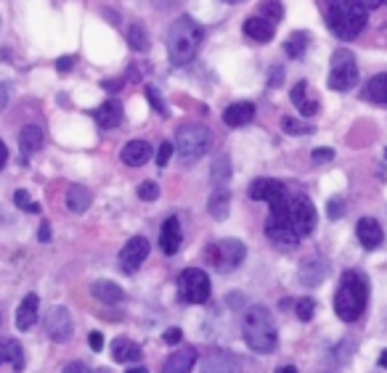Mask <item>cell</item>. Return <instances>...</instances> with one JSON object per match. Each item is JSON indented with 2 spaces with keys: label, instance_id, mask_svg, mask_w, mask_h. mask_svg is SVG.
<instances>
[{
  "label": "cell",
  "instance_id": "obj_1",
  "mask_svg": "<svg viewBox=\"0 0 387 373\" xmlns=\"http://www.w3.org/2000/svg\"><path fill=\"white\" fill-rule=\"evenodd\" d=\"M316 228V207L308 196H289L271 204V214L265 220V236L279 246L292 249L300 239L310 236Z\"/></svg>",
  "mask_w": 387,
  "mask_h": 373
},
{
  "label": "cell",
  "instance_id": "obj_2",
  "mask_svg": "<svg viewBox=\"0 0 387 373\" xmlns=\"http://www.w3.org/2000/svg\"><path fill=\"white\" fill-rule=\"evenodd\" d=\"M204 40V30L199 21H194L191 16H178L167 30V59L175 67H186L189 61H194L199 45Z\"/></svg>",
  "mask_w": 387,
  "mask_h": 373
},
{
  "label": "cell",
  "instance_id": "obj_3",
  "mask_svg": "<svg viewBox=\"0 0 387 373\" xmlns=\"http://www.w3.org/2000/svg\"><path fill=\"white\" fill-rule=\"evenodd\" d=\"M366 297H369L366 278L358 270H347L335 294L337 318L345 323H356L364 315V310H366Z\"/></svg>",
  "mask_w": 387,
  "mask_h": 373
},
{
  "label": "cell",
  "instance_id": "obj_4",
  "mask_svg": "<svg viewBox=\"0 0 387 373\" xmlns=\"http://www.w3.org/2000/svg\"><path fill=\"white\" fill-rule=\"evenodd\" d=\"M369 11L358 0H326V21L329 30L340 40H353L366 27Z\"/></svg>",
  "mask_w": 387,
  "mask_h": 373
},
{
  "label": "cell",
  "instance_id": "obj_5",
  "mask_svg": "<svg viewBox=\"0 0 387 373\" xmlns=\"http://www.w3.org/2000/svg\"><path fill=\"white\" fill-rule=\"evenodd\" d=\"M242 333H245L247 347L257 355H271L279 344V333H276L274 315L265 307H249L242 323Z\"/></svg>",
  "mask_w": 387,
  "mask_h": 373
},
{
  "label": "cell",
  "instance_id": "obj_6",
  "mask_svg": "<svg viewBox=\"0 0 387 373\" xmlns=\"http://www.w3.org/2000/svg\"><path fill=\"white\" fill-rule=\"evenodd\" d=\"M210 146H213V132L199 122H186L175 132V149L186 161H196L199 156H204L210 151Z\"/></svg>",
  "mask_w": 387,
  "mask_h": 373
},
{
  "label": "cell",
  "instance_id": "obj_7",
  "mask_svg": "<svg viewBox=\"0 0 387 373\" xmlns=\"http://www.w3.org/2000/svg\"><path fill=\"white\" fill-rule=\"evenodd\" d=\"M204 257H207V263L213 265V270L231 272L245 263L247 246L242 241H236V239H223V241H215L213 246H207Z\"/></svg>",
  "mask_w": 387,
  "mask_h": 373
},
{
  "label": "cell",
  "instance_id": "obj_8",
  "mask_svg": "<svg viewBox=\"0 0 387 373\" xmlns=\"http://www.w3.org/2000/svg\"><path fill=\"white\" fill-rule=\"evenodd\" d=\"M178 297L186 304H204L210 299V278L199 268H189L178 275Z\"/></svg>",
  "mask_w": 387,
  "mask_h": 373
},
{
  "label": "cell",
  "instance_id": "obj_9",
  "mask_svg": "<svg viewBox=\"0 0 387 373\" xmlns=\"http://www.w3.org/2000/svg\"><path fill=\"white\" fill-rule=\"evenodd\" d=\"M358 82V67L350 51H337L332 56V71H329V88L332 91H350Z\"/></svg>",
  "mask_w": 387,
  "mask_h": 373
},
{
  "label": "cell",
  "instance_id": "obj_10",
  "mask_svg": "<svg viewBox=\"0 0 387 373\" xmlns=\"http://www.w3.org/2000/svg\"><path fill=\"white\" fill-rule=\"evenodd\" d=\"M146 257H149V241L143 236H133L120 252V268H123V272H138V268L146 263Z\"/></svg>",
  "mask_w": 387,
  "mask_h": 373
},
{
  "label": "cell",
  "instance_id": "obj_11",
  "mask_svg": "<svg viewBox=\"0 0 387 373\" xmlns=\"http://www.w3.org/2000/svg\"><path fill=\"white\" fill-rule=\"evenodd\" d=\"M45 331L53 342H69L72 331H74V323H72V315L67 307H53L48 321H45Z\"/></svg>",
  "mask_w": 387,
  "mask_h": 373
},
{
  "label": "cell",
  "instance_id": "obj_12",
  "mask_svg": "<svg viewBox=\"0 0 387 373\" xmlns=\"http://www.w3.org/2000/svg\"><path fill=\"white\" fill-rule=\"evenodd\" d=\"M286 193L289 191H286L284 183L274 180V178H257V180H252V185H249V199H255V202L274 204L279 202V199H284Z\"/></svg>",
  "mask_w": 387,
  "mask_h": 373
},
{
  "label": "cell",
  "instance_id": "obj_13",
  "mask_svg": "<svg viewBox=\"0 0 387 373\" xmlns=\"http://www.w3.org/2000/svg\"><path fill=\"white\" fill-rule=\"evenodd\" d=\"M184 243V231H181V222L178 217H167L159 228V249L164 254H175Z\"/></svg>",
  "mask_w": 387,
  "mask_h": 373
},
{
  "label": "cell",
  "instance_id": "obj_14",
  "mask_svg": "<svg viewBox=\"0 0 387 373\" xmlns=\"http://www.w3.org/2000/svg\"><path fill=\"white\" fill-rule=\"evenodd\" d=\"M356 236L358 241H361V246L364 249H377L379 243H382V239H385V233H382V225H379L374 217H361L356 225Z\"/></svg>",
  "mask_w": 387,
  "mask_h": 373
},
{
  "label": "cell",
  "instance_id": "obj_15",
  "mask_svg": "<svg viewBox=\"0 0 387 373\" xmlns=\"http://www.w3.org/2000/svg\"><path fill=\"white\" fill-rule=\"evenodd\" d=\"M196 360H199V352L194 347H181L178 352L167 357L164 373H189L196 365Z\"/></svg>",
  "mask_w": 387,
  "mask_h": 373
},
{
  "label": "cell",
  "instance_id": "obj_16",
  "mask_svg": "<svg viewBox=\"0 0 387 373\" xmlns=\"http://www.w3.org/2000/svg\"><path fill=\"white\" fill-rule=\"evenodd\" d=\"M326 272H329V265L321 257H308L300 265V281L305 283V286H318L326 278Z\"/></svg>",
  "mask_w": 387,
  "mask_h": 373
},
{
  "label": "cell",
  "instance_id": "obj_17",
  "mask_svg": "<svg viewBox=\"0 0 387 373\" xmlns=\"http://www.w3.org/2000/svg\"><path fill=\"white\" fill-rule=\"evenodd\" d=\"M38 304H40L38 294H27L21 299L19 310H16V328L19 331H30L32 326H35V321H38Z\"/></svg>",
  "mask_w": 387,
  "mask_h": 373
},
{
  "label": "cell",
  "instance_id": "obj_18",
  "mask_svg": "<svg viewBox=\"0 0 387 373\" xmlns=\"http://www.w3.org/2000/svg\"><path fill=\"white\" fill-rule=\"evenodd\" d=\"M255 120V103H247V101H239V103H231L228 109L223 111V122L228 127H242L247 122Z\"/></svg>",
  "mask_w": 387,
  "mask_h": 373
},
{
  "label": "cell",
  "instance_id": "obj_19",
  "mask_svg": "<svg viewBox=\"0 0 387 373\" xmlns=\"http://www.w3.org/2000/svg\"><path fill=\"white\" fill-rule=\"evenodd\" d=\"M245 35L255 42H271L276 35L274 21H268L265 16H252V19L245 21Z\"/></svg>",
  "mask_w": 387,
  "mask_h": 373
},
{
  "label": "cell",
  "instance_id": "obj_20",
  "mask_svg": "<svg viewBox=\"0 0 387 373\" xmlns=\"http://www.w3.org/2000/svg\"><path fill=\"white\" fill-rule=\"evenodd\" d=\"M112 357L117 360V363H138L143 357V350L141 344H135L133 339H114L112 344Z\"/></svg>",
  "mask_w": 387,
  "mask_h": 373
},
{
  "label": "cell",
  "instance_id": "obj_21",
  "mask_svg": "<svg viewBox=\"0 0 387 373\" xmlns=\"http://www.w3.org/2000/svg\"><path fill=\"white\" fill-rule=\"evenodd\" d=\"M149 159H152V146H149V141H130L123 149V161L128 167H143Z\"/></svg>",
  "mask_w": 387,
  "mask_h": 373
},
{
  "label": "cell",
  "instance_id": "obj_22",
  "mask_svg": "<svg viewBox=\"0 0 387 373\" xmlns=\"http://www.w3.org/2000/svg\"><path fill=\"white\" fill-rule=\"evenodd\" d=\"M43 141H45V135H43L40 125H24V127H21V132H19V149L24 154L40 151Z\"/></svg>",
  "mask_w": 387,
  "mask_h": 373
},
{
  "label": "cell",
  "instance_id": "obj_23",
  "mask_svg": "<svg viewBox=\"0 0 387 373\" xmlns=\"http://www.w3.org/2000/svg\"><path fill=\"white\" fill-rule=\"evenodd\" d=\"M93 117L99 120V125H101L103 130H112V127H117V125L123 122V103H120V101H106L103 106L96 109Z\"/></svg>",
  "mask_w": 387,
  "mask_h": 373
},
{
  "label": "cell",
  "instance_id": "obj_24",
  "mask_svg": "<svg viewBox=\"0 0 387 373\" xmlns=\"http://www.w3.org/2000/svg\"><path fill=\"white\" fill-rule=\"evenodd\" d=\"M91 294L103 304H117V302H123V297H125L123 289H120L114 281H96L93 283Z\"/></svg>",
  "mask_w": 387,
  "mask_h": 373
},
{
  "label": "cell",
  "instance_id": "obj_25",
  "mask_svg": "<svg viewBox=\"0 0 387 373\" xmlns=\"http://www.w3.org/2000/svg\"><path fill=\"white\" fill-rule=\"evenodd\" d=\"M9 363L13 371H21L24 368V355H21V347L13 339H0V365Z\"/></svg>",
  "mask_w": 387,
  "mask_h": 373
},
{
  "label": "cell",
  "instance_id": "obj_26",
  "mask_svg": "<svg viewBox=\"0 0 387 373\" xmlns=\"http://www.w3.org/2000/svg\"><path fill=\"white\" fill-rule=\"evenodd\" d=\"M91 202H93V196H91V191H88L85 185H72L69 191H67V207H69L74 214L88 212Z\"/></svg>",
  "mask_w": 387,
  "mask_h": 373
},
{
  "label": "cell",
  "instance_id": "obj_27",
  "mask_svg": "<svg viewBox=\"0 0 387 373\" xmlns=\"http://www.w3.org/2000/svg\"><path fill=\"white\" fill-rule=\"evenodd\" d=\"M207 210L213 214L215 220H225L228 217V210H231V193L225 191L223 185H218V191L210 196V202H207Z\"/></svg>",
  "mask_w": 387,
  "mask_h": 373
},
{
  "label": "cell",
  "instance_id": "obj_28",
  "mask_svg": "<svg viewBox=\"0 0 387 373\" xmlns=\"http://www.w3.org/2000/svg\"><path fill=\"white\" fill-rule=\"evenodd\" d=\"M364 98L371 103H382V106H387V71L385 74L371 77V80L366 82V88H364Z\"/></svg>",
  "mask_w": 387,
  "mask_h": 373
},
{
  "label": "cell",
  "instance_id": "obj_29",
  "mask_svg": "<svg viewBox=\"0 0 387 373\" xmlns=\"http://www.w3.org/2000/svg\"><path fill=\"white\" fill-rule=\"evenodd\" d=\"M292 103H295L297 109H300V114H305V117H310V114H316L318 111V101H308V82H297L295 88H292Z\"/></svg>",
  "mask_w": 387,
  "mask_h": 373
},
{
  "label": "cell",
  "instance_id": "obj_30",
  "mask_svg": "<svg viewBox=\"0 0 387 373\" xmlns=\"http://www.w3.org/2000/svg\"><path fill=\"white\" fill-rule=\"evenodd\" d=\"M308 42H310V35H308V32H295V35L286 38L284 53L289 59H303L308 51Z\"/></svg>",
  "mask_w": 387,
  "mask_h": 373
},
{
  "label": "cell",
  "instance_id": "obj_31",
  "mask_svg": "<svg viewBox=\"0 0 387 373\" xmlns=\"http://www.w3.org/2000/svg\"><path fill=\"white\" fill-rule=\"evenodd\" d=\"M231 178V159L228 156H218V159L210 164V180L215 185H225V180Z\"/></svg>",
  "mask_w": 387,
  "mask_h": 373
},
{
  "label": "cell",
  "instance_id": "obj_32",
  "mask_svg": "<svg viewBox=\"0 0 387 373\" xmlns=\"http://www.w3.org/2000/svg\"><path fill=\"white\" fill-rule=\"evenodd\" d=\"M149 35L143 30L141 24H133L130 30H128V45H130L133 51H149Z\"/></svg>",
  "mask_w": 387,
  "mask_h": 373
},
{
  "label": "cell",
  "instance_id": "obj_33",
  "mask_svg": "<svg viewBox=\"0 0 387 373\" xmlns=\"http://www.w3.org/2000/svg\"><path fill=\"white\" fill-rule=\"evenodd\" d=\"M260 16H265L268 21H281L284 19V6H281V0H263L260 3Z\"/></svg>",
  "mask_w": 387,
  "mask_h": 373
},
{
  "label": "cell",
  "instance_id": "obj_34",
  "mask_svg": "<svg viewBox=\"0 0 387 373\" xmlns=\"http://www.w3.org/2000/svg\"><path fill=\"white\" fill-rule=\"evenodd\" d=\"M281 130L286 135H310L313 132V125H305V122L295 120V117H284L281 120Z\"/></svg>",
  "mask_w": 387,
  "mask_h": 373
},
{
  "label": "cell",
  "instance_id": "obj_35",
  "mask_svg": "<svg viewBox=\"0 0 387 373\" xmlns=\"http://www.w3.org/2000/svg\"><path fill=\"white\" fill-rule=\"evenodd\" d=\"M13 204L21 207L24 212H32V214H40V204H35L30 199V193L27 191H13Z\"/></svg>",
  "mask_w": 387,
  "mask_h": 373
},
{
  "label": "cell",
  "instance_id": "obj_36",
  "mask_svg": "<svg viewBox=\"0 0 387 373\" xmlns=\"http://www.w3.org/2000/svg\"><path fill=\"white\" fill-rule=\"evenodd\" d=\"M138 199H143V202H157L159 199V185L152 180H146L138 185Z\"/></svg>",
  "mask_w": 387,
  "mask_h": 373
},
{
  "label": "cell",
  "instance_id": "obj_37",
  "mask_svg": "<svg viewBox=\"0 0 387 373\" xmlns=\"http://www.w3.org/2000/svg\"><path fill=\"white\" fill-rule=\"evenodd\" d=\"M313 310H316V302L308 299V297L297 302V318H300V321H310V318H313Z\"/></svg>",
  "mask_w": 387,
  "mask_h": 373
},
{
  "label": "cell",
  "instance_id": "obj_38",
  "mask_svg": "<svg viewBox=\"0 0 387 373\" xmlns=\"http://www.w3.org/2000/svg\"><path fill=\"white\" fill-rule=\"evenodd\" d=\"M146 98H149V103H152L159 114H167V109H164V103H162V98H159V91H157V88L146 85Z\"/></svg>",
  "mask_w": 387,
  "mask_h": 373
},
{
  "label": "cell",
  "instance_id": "obj_39",
  "mask_svg": "<svg viewBox=\"0 0 387 373\" xmlns=\"http://www.w3.org/2000/svg\"><path fill=\"white\" fill-rule=\"evenodd\" d=\"M170 156H173V143L164 141L162 146H159V151H157V164H159V167H167Z\"/></svg>",
  "mask_w": 387,
  "mask_h": 373
},
{
  "label": "cell",
  "instance_id": "obj_40",
  "mask_svg": "<svg viewBox=\"0 0 387 373\" xmlns=\"http://www.w3.org/2000/svg\"><path fill=\"white\" fill-rule=\"evenodd\" d=\"M342 212H345V202H342V199H332V202H329V217H332V220H340Z\"/></svg>",
  "mask_w": 387,
  "mask_h": 373
},
{
  "label": "cell",
  "instance_id": "obj_41",
  "mask_svg": "<svg viewBox=\"0 0 387 373\" xmlns=\"http://www.w3.org/2000/svg\"><path fill=\"white\" fill-rule=\"evenodd\" d=\"M335 159V149H316L313 151V161L316 164H324V161H332Z\"/></svg>",
  "mask_w": 387,
  "mask_h": 373
},
{
  "label": "cell",
  "instance_id": "obj_42",
  "mask_svg": "<svg viewBox=\"0 0 387 373\" xmlns=\"http://www.w3.org/2000/svg\"><path fill=\"white\" fill-rule=\"evenodd\" d=\"M281 82H284V69H281V67H274L271 74H268V85H271V88H279Z\"/></svg>",
  "mask_w": 387,
  "mask_h": 373
},
{
  "label": "cell",
  "instance_id": "obj_43",
  "mask_svg": "<svg viewBox=\"0 0 387 373\" xmlns=\"http://www.w3.org/2000/svg\"><path fill=\"white\" fill-rule=\"evenodd\" d=\"M181 339H184V333H181V328H170V331L162 333V342L164 344H181Z\"/></svg>",
  "mask_w": 387,
  "mask_h": 373
},
{
  "label": "cell",
  "instance_id": "obj_44",
  "mask_svg": "<svg viewBox=\"0 0 387 373\" xmlns=\"http://www.w3.org/2000/svg\"><path fill=\"white\" fill-rule=\"evenodd\" d=\"M88 342H91L93 352H101V350H103V336L99 331H93L91 336H88Z\"/></svg>",
  "mask_w": 387,
  "mask_h": 373
},
{
  "label": "cell",
  "instance_id": "obj_45",
  "mask_svg": "<svg viewBox=\"0 0 387 373\" xmlns=\"http://www.w3.org/2000/svg\"><path fill=\"white\" fill-rule=\"evenodd\" d=\"M72 67H74V59H72V56H64V59L56 61V69L62 71V74H67V71H69Z\"/></svg>",
  "mask_w": 387,
  "mask_h": 373
},
{
  "label": "cell",
  "instance_id": "obj_46",
  "mask_svg": "<svg viewBox=\"0 0 387 373\" xmlns=\"http://www.w3.org/2000/svg\"><path fill=\"white\" fill-rule=\"evenodd\" d=\"M38 239H40L43 243L51 241V225H48V222H43V225H40V231H38Z\"/></svg>",
  "mask_w": 387,
  "mask_h": 373
},
{
  "label": "cell",
  "instance_id": "obj_47",
  "mask_svg": "<svg viewBox=\"0 0 387 373\" xmlns=\"http://www.w3.org/2000/svg\"><path fill=\"white\" fill-rule=\"evenodd\" d=\"M6 103H9V85L0 82V111L6 109Z\"/></svg>",
  "mask_w": 387,
  "mask_h": 373
},
{
  "label": "cell",
  "instance_id": "obj_48",
  "mask_svg": "<svg viewBox=\"0 0 387 373\" xmlns=\"http://www.w3.org/2000/svg\"><path fill=\"white\" fill-rule=\"evenodd\" d=\"M64 371H67V373H88V371H91V368H88V365H85V363H69V365H67V368H64Z\"/></svg>",
  "mask_w": 387,
  "mask_h": 373
},
{
  "label": "cell",
  "instance_id": "obj_49",
  "mask_svg": "<svg viewBox=\"0 0 387 373\" xmlns=\"http://www.w3.org/2000/svg\"><path fill=\"white\" fill-rule=\"evenodd\" d=\"M6 161H9V149H6V143L0 141V170L6 167Z\"/></svg>",
  "mask_w": 387,
  "mask_h": 373
},
{
  "label": "cell",
  "instance_id": "obj_50",
  "mask_svg": "<svg viewBox=\"0 0 387 373\" xmlns=\"http://www.w3.org/2000/svg\"><path fill=\"white\" fill-rule=\"evenodd\" d=\"M358 3H361L366 11H371V8H379V3H382V0H358Z\"/></svg>",
  "mask_w": 387,
  "mask_h": 373
},
{
  "label": "cell",
  "instance_id": "obj_51",
  "mask_svg": "<svg viewBox=\"0 0 387 373\" xmlns=\"http://www.w3.org/2000/svg\"><path fill=\"white\" fill-rule=\"evenodd\" d=\"M379 368H387V350L379 355Z\"/></svg>",
  "mask_w": 387,
  "mask_h": 373
},
{
  "label": "cell",
  "instance_id": "obj_52",
  "mask_svg": "<svg viewBox=\"0 0 387 373\" xmlns=\"http://www.w3.org/2000/svg\"><path fill=\"white\" fill-rule=\"evenodd\" d=\"M297 368H292V365H281V368H279V373H295Z\"/></svg>",
  "mask_w": 387,
  "mask_h": 373
},
{
  "label": "cell",
  "instance_id": "obj_53",
  "mask_svg": "<svg viewBox=\"0 0 387 373\" xmlns=\"http://www.w3.org/2000/svg\"><path fill=\"white\" fill-rule=\"evenodd\" d=\"M223 3H245V0H223Z\"/></svg>",
  "mask_w": 387,
  "mask_h": 373
},
{
  "label": "cell",
  "instance_id": "obj_54",
  "mask_svg": "<svg viewBox=\"0 0 387 373\" xmlns=\"http://www.w3.org/2000/svg\"><path fill=\"white\" fill-rule=\"evenodd\" d=\"M385 159H387V149H385Z\"/></svg>",
  "mask_w": 387,
  "mask_h": 373
},
{
  "label": "cell",
  "instance_id": "obj_55",
  "mask_svg": "<svg viewBox=\"0 0 387 373\" xmlns=\"http://www.w3.org/2000/svg\"><path fill=\"white\" fill-rule=\"evenodd\" d=\"M382 3H387V0H382Z\"/></svg>",
  "mask_w": 387,
  "mask_h": 373
}]
</instances>
